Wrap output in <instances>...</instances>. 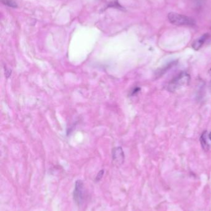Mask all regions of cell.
I'll return each instance as SVG.
<instances>
[{
  "label": "cell",
  "instance_id": "cell-5",
  "mask_svg": "<svg viewBox=\"0 0 211 211\" xmlns=\"http://www.w3.org/2000/svg\"><path fill=\"white\" fill-rule=\"evenodd\" d=\"M209 35L208 33L204 34L203 35L202 37H201L200 38H199L198 40H196L193 43L192 47L194 50H199L201 47H203V45H204V43L206 42V41L209 38Z\"/></svg>",
  "mask_w": 211,
  "mask_h": 211
},
{
  "label": "cell",
  "instance_id": "cell-8",
  "mask_svg": "<svg viewBox=\"0 0 211 211\" xmlns=\"http://www.w3.org/2000/svg\"><path fill=\"white\" fill-rule=\"evenodd\" d=\"M104 174V170H101L97 174V177H96V181H100L102 178L103 177V175Z\"/></svg>",
  "mask_w": 211,
  "mask_h": 211
},
{
  "label": "cell",
  "instance_id": "cell-4",
  "mask_svg": "<svg viewBox=\"0 0 211 211\" xmlns=\"http://www.w3.org/2000/svg\"><path fill=\"white\" fill-rule=\"evenodd\" d=\"M113 163L116 166H120L124 161V153L121 147L115 148L112 151Z\"/></svg>",
  "mask_w": 211,
  "mask_h": 211
},
{
  "label": "cell",
  "instance_id": "cell-2",
  "mask_svg": "<svg viewBox=\"0 0 211 211\" xmlns=\"http://www.w3.org/2000/svg\"><path fill=\"white\" fill-rule=\"evenodd\" d=\"M170 22L177 25H193L195 21L191 18L175 13H170L168 15Z\"/></svg>",
  "mask_w": 211,
  "mask_h": 211
},
{
  "label": "cell",
  "instance_id": "cell-9",
  "mask_svg": "<svg viewBox=\"0 0 211 211\" xmlns=\"http://www.w3.org/2000/svg\"><path fill=\"white\" fill-rule=\"evenodd\" d=\"M11 74V70H9V69H6V71H5V75L7 78H8Z\"/></svg>",
  "mask_w": 211,
  "mask_h": 211
},
{
  "label": "cell",
  "instance_id": "cell-3",
  "mask_svg": "<svg viewBox=\"0 0 211 211\" xmlns=\"http://www.w3.org/2000/svg\"><path fill=\"white\" fill-rule=\"evenodd\" d=\"M84 183L82 181L78 180L76 182L75 188L73 193L74 200L78 204H81L82 203L84 199Z\"/></svg>",
  "mask_w": 211,
  "mask_h": 211
},
{
  "label": "cell",
  "instance_id": "cell-6",
  "mask_svg": "<svg viewBox=\"0 0 211 211\" xmlns=\"http://www.w3.org/2000/svg\"><path fill=\"white\" fill-rule=\"evenodd\" d=\"M206 135H207V132H204L203 133V134L201 135V138H200V142H201L202 148L204 151H208L209 149V144H208V141H207V136Z\"/></svg>",
  "mask_w": 211,
  "mask_h": 211
},
{
  "label": "cell",
  "instance_id": "cell-1",
  "mask_svg": "<svg viewBox=\"0 0 211 211\" xmlns=\"http://www.w3.org/2000/svg\"><path fill=\"white\" fill-rule=\"evenodd\" d=\"M190 77L187 72H183L174 78L168 84V90L170 92H175L185 85L188 83Z\"/></svg>",
  "mask_w": 211,
  "mask_h": 211
},
{
  "label": "cell",
  "instance_id": "cell-7",
  "mask_svg": "<svg viewBox=\"0 0 211 211\" xmlns=\"http://www.w3.org/2000/svg\"><path fill=\"white\" fill-rule=\"evenodd\" d=\"M2 2L4 4L8 5V6H11V7H16V4L11 0H2Z\"/></svg>",
  "mask_w": 211,
  "mask_h": 211
},
{
  "label": "cell",
  "instance_id": "cell-10",
  "mask_svg": "<svg viewBox=\"0 0 211 211\" xmlns=\"http://www.w3.org/2000/svg\"><path fill=\"white\" fill-rule=\"evenodd\" d=\"M209 139H210L211 141V132L209 133Z\"/></svg>",
  "mask_w": 211,
  "mask_h": 211
}]
</instances>
